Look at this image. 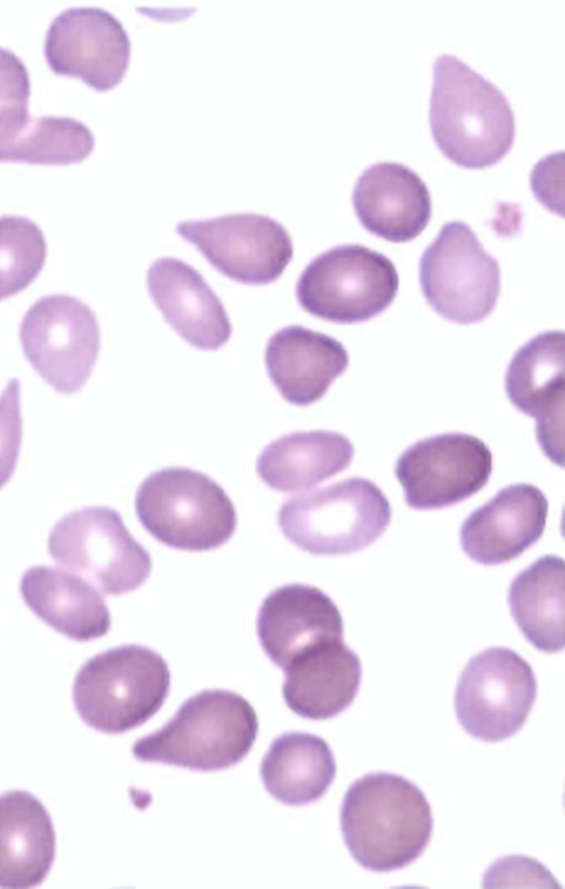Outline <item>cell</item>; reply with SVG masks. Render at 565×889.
Returning <instances> with one entry per match:
<instances>
[{
  "mask_svg": "<svg viewBox=\"0 0 565 889\" xmlns=\"http://www.w3.org/2000/svg\"><path fill=\"white\" fill-rule=\"evenodd\" d=\"M21 441L20 382L11 379L0 394V488L15 469Z\"/></svg>",
  "mask_w": 565,
  "mask_h": 889,
  "instance_id": "obj_29",
  "label": "cell"
},
{
  "mask_svg": "<svg viewBox=\"0 0 565 889\" xmlns=\"http://www.w3.org/2000/svg\"><path fill=\"white\" fill-rule=\"evenodd\" d=\"M256 631L264 652L284 670L305 650L343 639V618L324 592L292 583L275 589L263 600Z\"/></svg>",
  "mask_w": 565,
  "mask_h": 889,
  "instance_id": "obj_17",
  "label": "cell"
},
{
  "mask_svg": "<svg viewBox=\"0 0 565 889\" xmlns=\"http://www.w3.org/2000/svg\"><path fill=\"white\" fill-rule=\"evenodd\" d=\"M511 615L529 643L544 653L564 648V561L544 555L512 580Z\"/></svg>",
  "mask_w": 565,
  "mask_h": 889,
  "instance_id": "obj_27",
  "label": "cell"
},
{
  "mask_svg": "<svg viewBox=\"0 0 565 889\" xmlns=\"http://www.w3.org/2000/svg\"><path fill=\"white\" fill-rule=\"evenodd\" d=\"M354 454L351 441L333 431L295 432L268 444L256 472L279 491L308 489L345 469Z\"/></svg>",
  "mask_w": 565,
  "mask_h": 889,
  "instance_id": "obj_24",
  "label": "cell"
},
{
  "mask_svg": "<svg viewBox=\"0 0 565 889\" xmlns=\"http://www.w3.org/2000/svg\"><path fill=\"white\" fill-rule=\"evenodd\" d=\"M531 665L508 647H489L465 666L455 691V711L475 739L499 742L525 723L536 698Z\"/></svg>",
  "mask_w": 565,
  "mask_h": 889,
  "instance_id": "obj_10",
  "label": "cell"
},
{
  "mask_svg": "<svg viewBox=\"0 0 565 889\" xmlns=\"http://www.w3.org/2000/svg\"><path fill=\"white\" fill-rule=\"evenodd\" d=\"M391 518L384 493L362 477L292 496L278 512L284 536L318 555H343L369 547L384 533Z\"/></svg>",
  "mask_w": 565,
  "mask_h": 889,
  "instance_id": "obj_5",
  "label": "cell"
},
{
  "mask_svg": "<svg viewBox=\"0 0 565 889\" xmlns=\"http://www.w3.org/2000/svg\"><path fill=\"white\" fill-rule=\"evenodd\" d=\"M505 392L520 412L534 417L541 448L563 467V331L542 332L514 353L505 374Z\"/></svg>",
  "mask_w": 565,
  "mask_h": 889,
  "instance_id": "obj_15",
  "label": "cell"
},
{
  "mask_svg": "<svg viewBox=\"0 0 565 889\" xmlns=\"http://www.w3.org/2000/svg\"><path fill=\"white\" fill-rule=\"evenodd\" d=\"M135 506L143 528L174 549H215L236 529V510L225 490L209 476L186 467L150 474L137 490Z\"/></svg>",
  "mask_w": 565,
  "mask_h": 889,
  "instance_id": "obj_6",
  "label": "cell"
},
{
  "mask_svg": "<svg viewBox=\"0 0 565 889\" xmlns=\"http://www.w3.org/2000/svg\"><path fill=\"white\" fill-rule=\"evenodd\" d=\"M337 765L329 744L307 732H287L270 744L260 764L266 791L277 801L306 805L324 795Z\"/></svg>",
  "mask_w": 565,
  "mask_h": 889,
  "instance_id": "obj_26",
  "label": "cell"
},
{
  "mask_svg": "<svg viewBox=\"0 0 565 889\" xmlns=\"http://www.w3.org/2000/svg\"><path fill=\"white\" fill-rule=\"evenodd\" d=\"M22 350L54 390H81L94 369L100 334L93 310L76 297L55 294L36 300L20 326Z\"/></svg>",
  "mask_w": 565,
  "mask_h": 889,
  "instance_id": "obj_11",
  "label": "cell"
},
{
  "mask_svg": "<svg viewBox=\"0 0 565 889\" xmlns=\"http://www.w3.org/2000/svg\"><path fill=\"white\" fill-rule=\"evenodd\" d=\"M430 804L409 780L373 772L354 781L340 809L345 846L363 868L394 871L414 862L433 834Z\"/></svg>",
  "mask_w": 565,
  "mask_h": 889,
  "instance_id": "obj_1",
  "label": "cell"
},
{
  "mask_svg": "<svg viewBox=\"0 0 565 889\" xmlns=\"http://www.w3.org/2000/svg\"><path fill=\"white\" fill-rule=\"evenodd\" d=\"M398 290V274L385 255L359 244L332 247L315 257L296 285L299 305L337 324L366 321L384 311Z\"/></svg>",
  "mask_w": 565,
  "mask_h": 889,
  "instance_id": "obj_7",
  "label": "cell"
},
{
  "mask_svg": "<svg viewBox=\"0 0 565 889\" xmlns=\"http://www.w3.org/2000/svg\"><path fill=\"white\" fill-rule=\"evenodd\" d=\"M47 549L57 564L106 594L136 590L152 569L149 552L108 507L83 508L63 517L50 532Z\"/></svg>",
  "mask_w": 565,
  "mask_h": 889,
  "instance_id": "obj_8",
  "label": "cell"
},
{
  "mask_svg": "<svg viewBox=\"0 0 565 889\" xmlns=\"http://www.w3.org/2000/svg\"><path fill=\"white\" fill-rule=\"evenodd\" d=\"M284 671L286 705L311 720L329 719L345 710L355 699L362 677L360 658L343 639L305 650Z\"/></svg>",
  "mask_w": 565,
  "mask_h": 889,
  "instance_id": "obj_21",
  "label": "cell"
},
{
  "mask_svg": "<svg viewBox=\"0 0 565 889\" xmlns=\"http://www.w3.org/2000/svg\"><path fill=\"white\" fill-rule=\"evenodd\" d=\"M56 75L81 78L98 92L116 87L130 61V40L122 24L102 8H71L54 18L44 43Z\"/></svg>",
  "mask_w": 565,
  "mask_h": 889,
  "instance_id": "obj_14",
  "label": "cell"
},
{
  "mask_svg": "<svg viewBox=\"0 0 565 889\" xmlns=\"http://www.w3.org/2000/svg\"><path fill=\"white\" fill-rule=\"evenodd\" d=\"M257 732L256 712L244 697L203 690L186 699L160 730L136 741L131 752L142 762L216 771L243 760Z\"/></svg>",
  "mask_w": 565,
  "mask_h": 889,
  "instance_id": "obj_3",
  "label": "cell"
},
{
  "mask_svg": "<svg viewBox=\"0 0 565 889\" xmlns=\"http://www.w3.org/2000/svg\"><path fill=\"white\" fill-rule=\"evenodd\" d=\"M20 592L36 616L74 641L96 639L110 627V613L100 593L71 572L32 567L22 575Z\"/></svg>",
  "mask_w": 565,
  "mask_h": 889,
  "instance_id": "obj_23",
  "label": "cell"
},
{
  "mask_svg": "<svg viewBox=\"0 0 565 889\" xmlns=\"http://www.w3.org/2000/svg\"><path fill=\"white\" fill-rule=\"evenodd\" d=\"M429 123L441 154L466 169L499 162L515 136L512 108L504 94L450 54L434 64Z\"/></svg>",
  "mask_w": 565,
  "mask_h": 889,
  "instance_id": "obj_2",
  "label": "cell"
},
{
  "mask_svg": "<svg viewBox=\"0 0 565 889\" xmlns=\"http://www.w3.org/2000/svg\"><path fill=\"white\" fill-rule=\"evenodd\" d=\"M170 670L149 647L122 645L88 659L73 684L81 719L105 733H122L148 721L163 705Z\"/></svg>",
  "mask_w": 565,
  "mask_h": 889,
  "instance_id": "obj_4",
  "label": "cell"
},
{
  "mask_svg": "<svg viewBox=\"0 0 565 889\" xmlns=\"http://www.w3.org/2000/svg\"><path fill=\"white\" fill-rule=\"evenodd\" d=\"M147 287L166 321L191 346L216 350L228 341L232 325L226 310L190 264L158 258L148 269Z\"/></svg>",
  "mask_w": 565,
  "mask_h": 889,
  "instance_id": "obj_18",
  "label": "cell"
},
{
  "mask_svg": "<svg viewBox=\"0 0 565 889\" xmlns=\"http://www.w3.org/2000/svg\"><path fill=\"white\" fill-rule=\"evenodd\" d=\"M94 136L83 123L70 117L33 118L28 105L0 109V161L31 165H71L86 159Z\"/></svg>",
  "mask_w": 565,
  "mask_h": 889,
  "instance_id": "obj_25",
  "label": "cell"
},
{
  "mask_svg": "<svg viewBox=\"0 0 565 889\" xmlns=\"http://www.w3.org/2000/svg\"><path fill=\"white\" fill-rule=\"evenodd\" d=\"M352 204L362 226L388 242L414 240L431 215L429 191L411 168L397 162H377L358 178Z\"/></svg>",
  "mask_w": 565,
  "mask_h": 889,
  "instance_id": "obj_19",
  "label": "cell"
},
{
  "mask_svg": "<svg viewBox=\"0 0 565 889\" xmlns=\"http://www.w3.org/2000/svg\"><path fill=\"white\" fill-rule=\"evenodd\" d=\"M268 377L281 396L306 406L320 400L349 366V354L337 339L291 325L277 330L265 349Z\"/></svg>",
  "mask_w": 565,
  "mask_h": 889,
  "instance_id": "obj_20",
  "label": "cell"
},
{
  "mask_svg": "<svg viewBox=\"0 0 565 889\" xmlns=\"http://www.w3.org/2000/svg\"><path fill=\"white\" fill-rule=\"evenodd\" d=\"M547 512V499L539 487L526 483L510 485L465 519L461 548L483 565L509 562L541 538Z\"/></svg>",
  "mask_w": 565,
  "mask_h": 889,
  "instance_id": "obj_16",
  "label": "cell"
},
{
  "mask_svg": "<svg viewBox=\"0 0 565 889\" xmlns=\"http://www.w3.org/2000/svg\"><path fill=\"white\" fill-rule=\"evenodd\" d=\"M55 832L44 805L22 790L0 795V887L32 888L55 857Z\"/></svg>",
  "mask_w": 565,
  "mask_h": 889,
  "instance_id": "obj_22",
  "label": "cell"
},
{
  "mask_svg": "<svg viewBox=\"0 0 565 889\" xmlns=\"http://www.w3.org/2000/svg\"><path fill=\"white\" fill-rule=\"evenodd\" d=\"M177 233L195 245L223 275L247 285L275 282L294 255L288 231L264 214L236 213L183 221L177 225Z\"/></svg>",
  "mask_w": 565,
  "mask_h": 889,
  "instance_id": "obj_12",
  "label": "cell"
},
{
  "mask_svg": "<svg viewBox=\"0 0 565 889\" xmlns=\"http://www.w3.org/2000/svg\"><path fill=\"white\" fill-rule=\"evenodd\" d=\"M46 258L42 230L31 220L0 216V300L26 288Z\"/></svg>",
  "mask_w": 565,
  "mask_h": 889,
  "instance_id": "obj_28",
  "label": "cell"
},
{
  "mask_svg": "<svg viewBox=\"0 0 565 889\" xmlns=\"http://www.w3.org/2000/svg\"><path fill=\"white\" fill-rule=\"evenodd\" d=\"M31 86L24 63L11 51L0 47V109L28 105Z\"/></svg>",
  "mask_w": 565,
  "mask_h": 889,
  "instance_id": "obj_30",
  "label": "cell"
},
{
  "mask_svg": "<svg viewBox=\"0 0 565 889\" xmlns=\"http://www.w3.org/2000/svg\"><path fill=\"white\" fill-rule=\"evenodd\" d=\"M491 472L492 454L487 444L465 433L420 440L402 453L394 467L406 504L417 510L466 500L487 485Z\"/></svg>",
  "mask_w": 565,
  "mask_h": 889,
  "instance_id": "obj_13",
  "label": "cell"
},
{
  "mask_svg": "<svg viewBox=\"0 0 565 889\" xmlns=\"http://www.w3.org/2000/svg\"><path fill=\"white\" fill-rule=\"evenodd\" d=\"M419 283L429 306L445 319L468 325L495 307L501 273L498 261L462 221L446 223L419 261Z\"/></svg>",
  "mask_w": 565,
  "mask_h": 889,
  "instance_id": "obj_9",
  "label": "cell"
}]
</instances>
